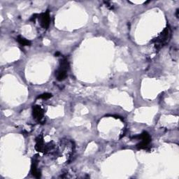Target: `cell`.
Here are the masks:
<instances>
[{
    "instance_id": "1",
    "label": "cell",
    "mask_w": 179,
    "mask_h": 179,
    "mask_svg": "<svg viewBox=\"0 0 179 179\" xmlns=\"http://www.w3.org/2000/svg\"><path fill=\"white\" fill-rule=\"evenodd\" d=\"M171 38V29L169 27H166L163 30V32H161L160 35L153 39V42L155 43V46L157 49H160L166 45L169 41Z\"/></svg>"
},
{
    "instance_id": "2",
    "label": "cell",
    "mask_w": 179,
    "mask_h": 179,
    "mask_svg": "<svg viewBox=\"0 0 179 179\" xmlns=\"http://www.w3.org/2000/svg\"><path fill=\"white\" fill-rule=\"evenodd\" d=\"M138 137L142 139V142H141V143H138V144H137V146L138 148H140V149L146 148L150 142L151 138H150V135L148 134L146 132H143Z\"/></svg>"
},
{
    "instance_id": "3",
    "label": "cell",
    "mask_w": 179,
    "mask_h": 179,
    "mask_svg": "<svg viewBox=\"0 0 179 179\" xmlns=\"http://www.w3.org/2000/svg\"><path fill=\"white\" fill-rule=\"evenodd\" d=\"M39 16L40 21H41V25L42 27H44V29H47L49 26L50 21L49 11L44 13V14H42L41 16Z\"/></svg>"
},
{
    "instance_id": "4",
    "label": "cell",
    "mask_w": 179,
    "mask_h": 179,
    "mask_svg": "<svg viewBox=\"0 0 179 179\" xmlns=\"http://www.w3.org/2000/svg\"><path fill=\"white\" fill-rule=\"evenodd\" d=\"M33 116L37 120H41L44 116V111L39 106H34L33 107Z\"/></svg>"
},
{
    "instance_id": "5",
    "label": "cell",
    "mask_w": 179,
    "mask_h": 179,
    "mask_svg": "<svg viewBox=\"0 0 179 179\" xmlns=\"http://www.w3.org/2000/svg\"><path fill=\"white\" fill-rule=\"evenodd\" d=\"M35 149H36L37 151H39V152H43V151L44 150L45 146H44V139H43L42 136H40V137H39L37 138Z\"/></svg>"
},
{
    "instance_id": "6",
    "label": "cell",
    "mask_w": 179,
    "mask_h": 179,
    "mask_svg": "<svg viewBox=\"0 0 179 179\" xmlns=\"http://www.w3.org/2000/svg\"><path fill=\"white\" fill-rule=\"evenodd\" d=\"M67 71V70L62 69V68H61V67H60V69L57 70V71L56 72V74H55V76H56L57 80H59V81H62V80H63L65 79V78H66Z\"/></svg>"
},
{
    "instance_id": "7",
    "label": "cell",
    "mask_w": 179,
    "mask_h": 179,
    "mask_svg": "<svg viewBox=\"0 0 179 179\" xmlns=\"http://www.w3.org/2000/svg\"><path fill=\"white\" fill-rule=\"evenodd\" d=\"M31 172L34 177H36L37 178L41 177V173H40V171L38 170L37 169V162L36 160H34L33 162H32Z\"/></svg>"
},
{
    "instance_id": "8",
    "label": "cell",
    "mask_w": 179,
    "mask_h": 179,
    "mask_svg": "<svg viewBox=\"0 0 179 179\" xmlns=\"http://www.w3.org/2000/svg\"><path fill=\"white\" fill-rule=\"evenodd\" d=\"M17 40L21 46H30V45H31V42H30L29 40L25 39L24 37H22L21 36L18 37Z\"/></svg>"
},
{
    "instance_id": "9",
    "label": "cell",
    "mask_w": 179,
    "mask_h": 179,
    "mask_svg": "<svg viewBox=\"0 0 179 179\" xmlns=\"http://www.w3.org/2000/svg\"><path fill=\"white\" fill-rule=\"evenodd\" d=\"M51 97H52V95L50 94V93H44V94L39 96V97L38 98H40V99H48Z\"/></svg>"
}]
</instances>
